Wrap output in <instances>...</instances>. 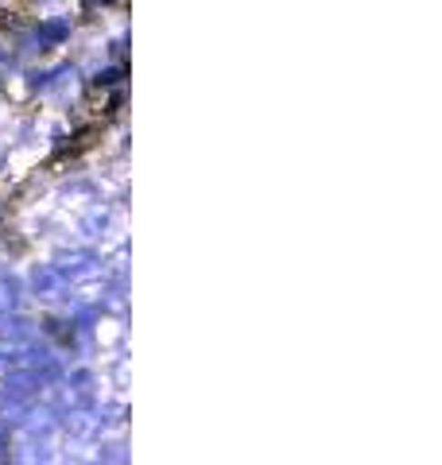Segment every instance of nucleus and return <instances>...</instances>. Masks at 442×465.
Segmentation results:
<instances>
[{
    "instance_id": "f257e3e1",
    "label": "nucleus",
    "mask_w": 442,
    "mask_h": 465,
    "mask_svg": "<svg viewBox=\"0 0 442 465\" xmlns=\"http://www.w3.org/2000/svg\"><path fill=\"white\" fill-rule=\"evenodd\" d=\"M55 268L66 275V280H90V275H97V260L90 252H63L55 260Z\"/></svg>"
},
{
    "instance_id": "f03ea898",
    "label": "nucleus",
    "mask_w": 442,
    "mask_h": 465,
    "mask_svg": "<svg viewBox=\"0 0 442 465\" xmlns=\"http://www.w3.org/2000/svg\"><path fill=\"white\" fill-rule=\"evenodd\" d=\"M32 287H35L39 299H58V295L66 291V275L58 272L55 264H39V268L32 272Z\"/></svg>"
},
{
    "instance_id": "7ed1b4c3",
    "label": "nucleus",
    "mask_w": 442,
    "mask_h": 465,
    "mask_svg": "<svg viewBox=\"0 0 442 465\" xmlns=\"http://www.w3.org/2000/svg\"><path fill=\"white\" fill-rule=\"evenodd\" d=\"M20 295H24V287H20L16 275L0 272V311H16L20 307Z\"/></svg>"
},
{
    "instance_id": "20e7f679",
    "label": "nucleus",
    "mask_w": 442,
    "mask_h": 465,
    "mask_svg": "<svg viewBox=\"0 0 442 465\" xmlns=\"http://www.w3.org/2000/svg\"><path fill=\"white\" fill-rule=\"evenodd\" d=\"M66 35H70V24L66 20H51V24H43L35 32V43L39 47H55V43H63Z\"/></svg>"
},
{
    "instance_id": "39448f33",
    "label": "nucleus",
    "mask_w": 442,
    "mask_h": 465,
    "mask_svg": "<svg viewBox=\"0 0 442 465\" xmlns=\"http://www.w3.org/2000/svg\"><path fill=\"white\" fill-rule=\"evenodd\" d=\"M0 458H8V439L5 434H0Z\"/></svg>"
}]
</instances>
